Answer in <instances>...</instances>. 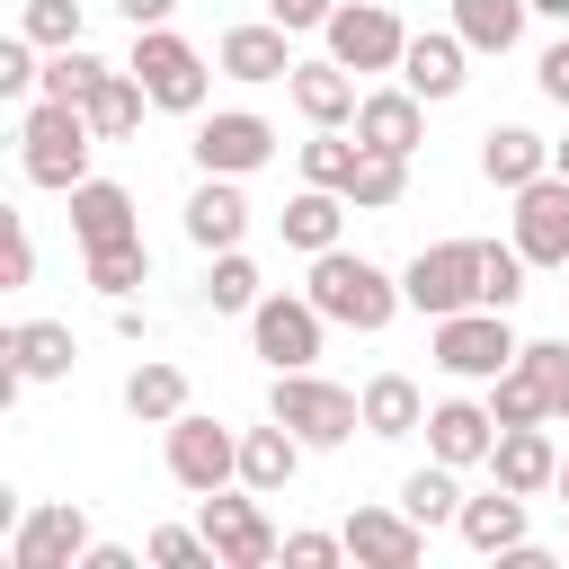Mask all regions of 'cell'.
I'll use <instances>...</instances> for the list:
<instances>
[{"label":"cell","instance_id":"obj_9","mask_svg":"<svg viewBox=\"0 0 569 569\" xmlns=\"http://www.w3.org/2000/svg\"><path fill=\"white\" fill-rule=\"evenodd\" d=\"M320 36H329V53H338L347 71H400V53H409V27H400L382 0H338Z\"/></svg>","mask_w":569,"mask_h":569},{"label":"cell","instance_id":"obj_47","mask_svg":"<svg viewBox=\"0 0 569 569\" xmlns=\"http://www.w3.org/2000/svg\"><path fill=\"white\" fill-rule=\"evenodd\" d=\"M9 284H36V240H27V222H9Z\"/></svg>","mask_w":569,"mask_h":569},{"label":"cell","instance_id":"obj_13","mask_svg":"<svg viewBox=\"0 0 569 569\" xmlns=\"http://www.w3.org/2000/svg\"><path fill=\"white\" fill-rule=\"evenodd\" d=\"M516 249L533 267H569V178L542 169L533 187H516Z\"/></svg>","mask_w":569,"mask_h":569},{"label":"cell","instance_id":"obj_25","mask_svg":"<svg viewBox=\"0 0 569 569\" xmlns=\"http://www.w3.org/2000/svg\"><path fill=\"white\" fill-rule=\"evenodd\" d=\"M453 533L471 542V551H489V560H507L516 542H525V498L498 480L489 498H462V516H453Z\"/></svg>","mask_w":569,"mask_h":569},{"label":"cell","instance_id":"obj_17","mask_svg":"<svg viewBox=\"0 0 569 569\" xmlns=\"http://www.w3.org/2000/svg\"><path fill=\"white\" fill-rule=\"evenodd\" d=\"M489 471H498L516 498H542V489L560 480V445H551V418H542V427H498V445H489Z\"/></svg>","mask_w":569,"mask_h":569},{"label":"cell","instance_id":"obj_44","mask_svg":"<svg viewBox=\"0 0 569 569\" xmlns=\"http://www.w3.org/2000/svg\"><path fill=\"white\" fill-rule=\"evenodd\" d=\"M338 551H347V533H284V560L293 569H329Z\"/></svg>","mask_w":569,"mask_h":569},{"label":"cell","instance_id":"obj_42","mask_svg":"<svg viewBox=\"0 0 569 569\" xmlns=\"http://www.w3.org/2000/svg\"><path fill=\"white\" fill-rule=\"evenodd\" d=\"M142 560H151V569H204V560H213V542H204V533H187V525H160V533L142 542ZM213 569H222V560H213Z\"/></svg>","mask_w":569,"mask_h":569},{"label":"cell","instance_id":"obj_38","mask_svg":"<svg viewBox=\"0 0 569 569\" xmlns=\"http://www.w3.org/2000/svg\"><path fill=\"white\" fill-rule=\"evenodd\" d=\"M516 365L533 373V391H542V409H551V427H560V418H569V338H533Z\"/></svg>","mask_w":569,"mask_h":569},{"label":"cell","instance_id":"obj_7","mask_svg":"<svg viewBox=\"0 0 569 569\" xmlns=\"http://www.w3.org/2000/svg\"><path fill=\"white\" fill-rule=\"evenodd\" d=\"M320 329H329V311H320L311 293H258V311H249V347H258L276 373L320 365Z\"/></svg>","mask_w":569,"mask_h":569},{"label":"cell","instance_id":"obj_21","mask_svg":"<svg viewBox=\"0 0 569 569\" xmlns=\"http://www.w3.org/2000/svg\"><path fill=\"white\" fill-rule=\"evenodd\" d=\"M542 169H551V142H542L533 124H489V133H480V178H489V187L516 196V187H533Z\"/></svg>","mask_w":569,"mask_h":569},{"label":"cell","instance_id":"obj_4","mask_svg":"<svg viewBox=\"0 0 569 569\" xmlns=\"http://www.w3.org/2000/svg\"><path fill=\"white\" fill-rule=\"evenodd\" d=\"M516 356H525V338H516V329H507V311H489V302H471V311H445V320H436V365H445L453 382H498Z\"/></svg>","mask_w":569,"mask_h":569},{"label":"cell","instance_id":"obj_14","mask_svg":"<svg viewBox=\"0 0 569 569\" xmlns=\"http://www.w3.org/2000/svg\"><path fill=\"white\" fill-rule=\"evenodd\" d=\"M347 551L373 560V569H418L427 560V525L409 507H356L347 516Z\"/></svg>","mask_w":569,"mask_h":569},{"label":"cell","instance_id":"obj_5","mask_svg":"<svg viewBox=\"0 0 569 569\" xmlns=\"http://www.w3.org/2000/svg\"><path fill=\"white\" fill-rule=\"evenodd\" d=\"M142 89H151V107H169V116H196L204 107V53L178 36V27H133V62H124Z\"/></svg>","mask_w":569,"mask_h":569},{"label":"cell","instance_id":"obj_1","mask_svg":"<svg viewBox=\"0 0 569 569\" xmlns=\"http://www.w3.org/2000/svg\"><path fill=\"white\" fill-rule=\"evenodd\" d=\"M302 293H311L338 329H365V338H373V329H391V311L409 302V293H400V276H382V267H373V258H356V249H320Z\"/></svg>","mask_w":569,"mask_h":569},{"label":"cell","instance_id":"obj_3","mask_svg":"<svg viewBox=\"0 0 569 569\" xmlns=\"http://www.w3.org/2000/svg\"><path fill=\"white\" fill-rule=\"evenodd\" d=\"M267 418H284L302 445H347V436L365 427V391H338V382H320L311 365H293V373H276Z\"/></svg>","mask_w":569,"mask_h":569},{"label":"cell","instance_id":"obj_34","mask_svg":"<svg viewBox=\"0 0 569 569\" xmlns=\"http://www.w3.org/2000/svg\"><path fill=\"white\" fill-rule=\"evenodd\" d=\"M400 196H409V160L365 151V160H356V178H347V204H356V213H391Z\"/></svg>","mask_w":569,"mask_h":569},{"label":"cell","instance_id":"obj_24","mask_svg":"<svg viewBox=\"0 0 569 569\" xmlns=\"http://www.w3.org/2000/svg\"><path fill=\"white\" fill-rule=\"evenodd\" d=\"M293 471H302V436H293L284 418H267V427H249V436H240V489L276 498Z\"/></svg>","mask_w":569,"mask_h":569},{"label":"cell","instance_id":"obj_28","mask_svg":"<svg viewBox=\"0 0 569 569\" xmlns=\"http://www.w3.org/2000/svg\"><path fill=\"white\" fill-rule=\"evenodd\" d=\"M525 18H533V0H453V36L471 53H516Z\"/></svg>","mask_w":569,"mask_h":569},{"label":"cell","instance_id":"obj_50","mask_svg":"<svg viewBox=\"0 0 569 569\" xmlns=\"http://www.w3.org/2000/svg\"><path fill=\"white\" fill-rule=\"evenodd\" d=\"M533 9H542V18H560V27H569V0H533Z\"/></svg>","mask_w":569,"mask_h":569},{"label":"cell","instance_id":"obj_32","mask_svg":"<svg viewBox=\"0 0 569 569\" xmlns=\"http://www.w3.org/2000/svg\"><path fill=\"white\" fill-rule=\"evenodd\" d=\"M356 160H365V142H356L347 124H311V142H302V178H311V187H338V196H347Z\"/></svg>","mask_w":569,"mask_h":569},{"label":"cell","instance_id":"obj_35","mask_svg":"<svg viewBox=\"0 0 569 569\" xmlns=\"http://www.w3.org/2000/svg\"><path fill=\"white\" fill-rule=\"evenodd\" d=\"M89 284H98L107 302H133V284H151V249H142V240H107V249H89Z\"/></svg>","mask_w":569,"mask_h":569},{"label":"cell","instance_id":"obj_46","mask_svg":"<svg viewBox=\"0 0 569 569\" xmlns=\"http://www.w3.org/2000/svg\"><path fill=\"white\" fill-rule=\"evenodd\" d=\"M533 80H542V98H551V107H569V36L542 53V71H533Z\"/></svg>","mask_w":569,"mask_h":569},{"label":"cell","instance_id":"obj_30","mask_svg":"<svg viewBox=\"0 0 569 569\" xmlns=\"http://www.w3.org/2000/svg\"><path fill=\"white\" fill-rule=\"evenodd\" d=\"M427 427V400L409 373H373L365 382V436H418Z\"/></svg>","mask_w":569,"mask_h":569},{"label":"cell","instance_id":"obj_6","mask_svg":"<svg viewBox=\"0 0 569 569\" xmlns=\"http://www.w3.org/2000/svg\"><path fill=\"white\" fill-rule=\"evenodd\" d=\"M400 293H409V311H427V320L471 311V302H480V240H436V249H418V258L400 267Z\"/></svg>","mask_w":569,"mask_h":569},{"label":"cell","instance_id":"obj_36","mask_svg":"<svg viewBox=\"0 0 569 569\" xmlns=\"http://www.w3.org/2000/svg\"><path fill=\"white\" fill-rule=\"evenodd\" d=\"M142 107H151V89H142L133 71H116V80L89 98V124H98V142H124V133L142 124Z\"/></svg>","mask_w":569,"mask_h":569},{"label":"cell","instance_id":"obj_12","mask_svg":"<svg viewBox=\"0 0 569 569\" xmlns=\"http://www.w3.org/2000/svg\"><path fill=\"white\" fill-rule=\"evenodd\" d=\"M80 551H89V516H80L71 498L27 507V516H18V533H9V569H71Z\"/></svg>","mask_w":569,"mask_h":569},{"label":"cell","instance_id":"obj_33","mask_svg":"<svg viewBox=\"0 0 569 569\" xmlns=\"http://www.w3.org/2000/svg\"><path fill=\"white\" fill-rule=\"evenodd\" d=\"M400 507H409L418 525H453V516H462V480H453V462H436V453H427V471H409V480H400Z\"/></svg>","mask_w":569,"mask_h":569},{"label":"cell","instance_id":"obj_39","mask_svg":"<svg viewBox=\"0 0 569 569\" xmlns=\"http://www.w3.org/2000/svg\"><path fill=\"white\" fill-rule=\"evenodd\" d=\"M204 302H213V311H258V267H249L240 249H213V267H204Z\"/></svg>","mask_w":569,"mask_h":569},{"label":"cell","instance_id":"obj_18","mask_svg":"<svg viewBox=\"0 0 569 569\" xmlns=\"http://www.w3.org/2000/svg\"><path fill=\"white\" fill-rule=\"evenodd\" d=\"M418 133H427V98H418V89H373V98L356 107V142H365V151L409 160V151H418Z\"/></svg>","mask_w":569,"mask_h":569},{"label":"cell","instance_id":"obj_43","mask_svg":"<svg viewBox=\"0 0 569 569\" xmlns=\"http://www.w3.org/2000/svg\"><path fill=\"white\" fill-rule=\"evenodd\" d=\"M44 80V62H36V36H0V98H27Z\"/></svg>","mask_w":569,"mask_h":569},{"label":"cell","instance_id":"obj_45","mask_svg":"<svg viewBox=\"0 0 569 569\" xmlns=\"http://www.w3.org/2000/svg\"><path fill=\"white\" fill-rule=\"evenodd\" d=\"M329 9H338V0H267V18L293 27V36H302V27H329Z\"/></svg>","mask_w":569,"mask_h":569},{"label":"cell","instance_id":"obj_53","mask_svg":"<svg viewBox=\"0 0 569 569\" xmlns=\"http://www.w3.org/2000/svg\"><path fill=\"white\" fill-rule=\"evenodd\" d=\"M560 276H569V267H560Z\"/></svg>","mask_w":569,"mask_h":569},{"label":"cell","instance_id":"obj_19","mask_svg":"<svg viewBox=\"0 0 569 569\" xmlns=\"http://www.w3.org/2000/svg\"><path fill=\"white\" fill-rule=\"evenodd\" d=\"M462 80H471V44H462V36H409L400 89H418V98L436 107V98H462Z\"/></svg>","mask_w":569,"mask_h":569},{"label":"cell","instance_id":"obj_8","mask_svg":"<svg viewBox=\"0 0 569 569\" xmlns=\"http://www.w3.org/2000/svg\"><path fill=\"white\" fill-rule=\"evenodd\" d=\"M169 480L178 489H196V498H213V489H231L240 480V436L222 427V418H169Z\"/></svg>","mask_w":569,"mask_h":569},{"label":"cell","instance_id":"obj_49","mask_svg":"<svg viewBox=\"0 0 569 569\" xmlns=\"http://www.w3.org/2000/svg\"><path fill=\"white\" fill-rule=\"evenodd\" d=\"M80 569H133V551H116V542H89V551H80Z\"/></svg>","mask_w":569,"mask_h":569},{"label":"cell","instance_id":"obj_15","mask_svg":"<svg viewBox=\"0 0 569 569\" xmlns=\"http://www.w3.org/2000/svg\"><path fill=\"white\" fill-rule=\"evenodd\" d=\"M284 36H293V27H276V18H267V27H222L213 71H222V80H249V89H258V80H293V44H284Z\"/></svg>","mask_w":569,"mask_h":569},{"label":"cell","instance_id":"obj_22","mask_svg":"<svg viewBox=\"0 0 569 569\" xmlns=\"http://www.w3.org/2000/svg\"><path fill=\"white\" fill-rule=\"evenodd\" d=\"M71 231H80V249L142 240V222H133V196H124L116 178H80V187H71Z\"/></svg>","mask_w":569,"mask_h":569},{"label":"cell","instance_id":"obj_29","mask_svg":"<svg viewBox=\"0 0 569 569\" xmlns=\"http://www.w3.org/2000/svg\"><path fill=\"white\" fill-rule=\"evenodd\" d=\"M124 409H133L142 427L187 418V373H178V365H160V356H151V365H133V373H124Z\"/></svg>","mask_w":569,"mask_h":569},{"label":"cell","instance_id":"obj_10","mask_svg":"<svg viewBox=\"0 0 569 569\" xmlns=\"http://www.w3.org/2000/svg\"><path fill=\"white\" fill-rule=\"evenodd\" d=\"M196 169L204 178H249V169H267L276 160V124L267 116H249V107H222V116H204L196 124Z\"/></svg>","mask_w":569,"mask_h":569},{"label":"cell","instance_id":"obj_26","mask_svg":"<svg viewBox=\"0 0 569 569\" xmlns=\"http://www.w3.org/2000/svg\"><path fill=\"white\" fill-rule=\"evenodd\" d=\"M347 213H356V204H347L338 187H311V178H302V196H284V213H276V222H284V240H293V249H311V258H320V249H338V222H347Z\"/></svg>","mask_w":569,"mask_h":569},{"label":"cell","instance_id":"obj_16","mask_svg":"<svg viewBox=\"0 0 569 569\" xmlns=\"http://www.w3.org/2000/svg\"><path fill=\"white\" fill-rule=\"evenodd\" d=\"M489 445H498L489 400H436V409H427V453H436V462L471 471V462H489Z\"/></svg>","mask_w":569,"mask_h":569},{"label":"cell","instance_id":"obj_48","mask_svg":"<svg viewBox=\"0 0 569 569\" xmlns=\"http://www.w3.org/2000/svg\"><path fill=\"white\" fill-rule=\"evenodd\" d=\"M116 9H124L133 27H169V9H178V0H116Z\"/></svg>","mask_w":569,"mask_h":569},{"label":"cell","instance_id":"obj_20","mask_svg":"<svg viewBox=\"0 0 569 569\" xmlns=\"http://www.w3.org/2000/svg\"><path fill=\"white\" fill-rule=\"evenodd\" d=\"M284 89H293L302 124H356V107H365V98H356V71H347L338 53H329V62H293Z\"/></svg>","mask_w":569,"mask_h":569},{"label":"cell","instance_id":"obj_27","mask_svg":"<svg viewBox=\"0 0 569 569\" xmlns=\"http://www.w3.org/2000/svg\"><path fill=\"white\" fill-rule=\"evenodd\" d=\"M0 356H9L27 382H62L80 347H71V329H62V320H18V329L0 338Z\"/></svg>","mask_w":569,"mask_h":569},{"label":"cell","instance_id":"obj_40","mask_svg":"<svg viewBox=\"0 0 569 569\" xmlns=\"http://www.w3.org/2000/svg\"><path fill=\"white\" fill-rule=\"evenodd\" d=\"M489 418H498V427H542V418H551V409H542V391H533V373H525V365H507V373H498V382H489Z\"/></svg>","mask_w":569,"mask_h":569},{"label":"cell","instance_id":"obj_52","mask_svg":"<svg viewBox=\"0 0 569 569\" xmlns=\"http://www.w3.org/2000/svg\"><path fill=\"white\" fill-rule=\"evenodd\" d=\"M551 489H560V498H569V453H560V480H551Z\"/></svg>","mask_w":569,"mask_h":569},{"label":"cell","instance_id":"obj_2","mask_svg":"<svg viewBox=\"0 0 569 569\" xmlns=\"http://www.w3.org/2000/svg\"><path fill=\"white\" fill-rule=\"evenodd\" d=\"M18 160H27V178L36 187H80L89 178V151H98V124H89V107H62V98H36L27 107V124H18Z\"/></svg>","mask_w":569,"mask_h":569},{"label":"cell","instance_id":"obj_11","mask_svg":"<svg viewBox=\"0 0 569 569\" xmlns=\"http://www.w3.org/2000/svg\"><path fill=\"white\" fill-rule=\"evenodd\" d=\"M204 542H213V560L222 569H267L284 542H276V525L258 516V489L249 498H231V489H213L204 498Z\"/></svg>","mask_w":569,"mask_h":569},{"label":"cell","instance_id":"obj_23","mask_svg":"<svg viewBox=\"0 0 569 569\" xmlns=\"http://www.w3.org/2000/svg\"><path fill=\"white\" fill-rule=\"evenodd\" d=\"M240 231H249V196H240V178H204V187L187 196V240L213 258V249H240Z\"/></svg>","mask_w":569,"mask_h":569},{"label":"cell","instance_id":"obj_37","mask_svg":"<svg viewBox=\"0 0 569 569\" xmlns=\"http://www.w3.org/2000/svg\"><path fill=\"white\" fill-rule=\"evenodd\" d=\"M525 267H533V258H525L516 240H507V249L480 240V302H489V311H516V302H525Z\"/></svg>","mask_w":569,"mask_h":569},{"label":"cell","instance_id":"obj_41","mask_svg":"<svg viewBox=\"0 0 569 569\" xmlns=\"http://www.w3.org/2000/svg\"><path fill=\"white\" fill-rule=\"evenodd\" d=\"M80 27H89V18H80V0H27V9H18V36H36L44 53L80 44Z\"/></svg>","mask_w":569,"mask_h":569},{"label":"cell","instance_id":"obj_31","mask_svg":"<svg viewBox=\"0 0 569 569\" xmlns=\"http://www.w3.org/2000/svg\"><path fill=\"white\" fill-rule=\"evenodd\" d=\"M116 80V62H98L89 44H62L53 62H44V80H36V98H62V107H89L98 89Z\"/></svg>","mask_w":569,"mask_h":569},{"label":"cell","instance_id":"obj_51","mask_svg":"<svg viewBox=\"0 0 569 569\" xmlns=\"http://www.w3.org/2000/svg\"><path fill=\"white\" fill-rule=\"evenodd\" d=\"M551 169H560V178H569V142H551Z\"/></svg>","mask_w":569,"mask_h":569}]
</instances>
